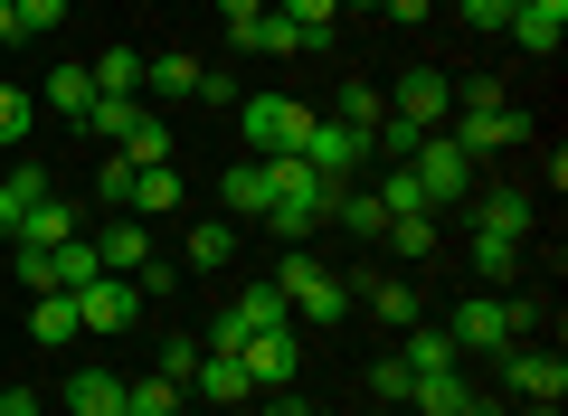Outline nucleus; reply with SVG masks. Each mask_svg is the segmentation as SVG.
Here are the masks:
<instances>
[{"mask_svg":"<svg viewBox=\"0 0 568 416\" xmlns=\"http://www.w3.org/2000/svg\"><path fill=\"white\" fill-rule=\"evenodd\" d=\"M446 133L465 142V152H511V142H530L540 123H530V114H511V104H455V114H446Z\"/></svg>","mask_w":568,"mask_h":416,"instance_id":"obj_7","label":"nucleus"},{"mask_svg":"<svg viewBox=\"0 0 568 416\" xmlns=\"http://www.w3.org/2000/svg\"><path fill=\"white\" fill-rule=\"evenodd\" d=\"M114 152L133 161V171H152V161H171V114H162V104H142V123H133V133L114 142Z\"/></svg>","mask_w":568,"mask_h":416,"instance_id":"obj_21","label":"nucleus"},{"mask_svg":"<svg viewBox=\"0 0 568 416\" xmlns=\"http://www.w3.org/2000/svg\"><path fill=\"white\" fill-rule=\"evenodd\" d=\"M521 332H530V303H511V294H465V303H455V322H446V341L465 359H503Z\"/></svg>","mask_w":568,"mask_h":416,"instance_id":"obj_2","label":"nucleus"},{"mask_svg":"<svg viewBox=\"0 0 568 416\" xmlns=\"http://www.w3.org/2000/svg\"><path fill=\"white\" fill-rule=\"evenodd\" d=\"M142 95H152V104L200 95V58H181V48H171V58H142Z\"/></svg>","mask_w":568,"mask_h":416,"instance_id":"obj_17","label":"nucleus"},{"mask_svg":"<svg viewBox=\"0 0 568 416\" xmlns=\"http://www.w3.org/2000/svg\"><path fill=\"white\" fill-rule=\"evenodd\" d=\"M20 284L29 294H58V256H48V246H20Z\"/></svg>","mask_w":568,"mask_h":416,"instance_id":"obj_42","label":"nucleus"},{"mask_svg":"<svg viewBox=\"0 0 568 416\" xmlns=\"http://www.w3.org/2000/svg\"><path fill=\"white\" fill-rule=\"evenodd\" d=\"M227 416H256V407H227Z\"/></svg>","mask_w":568,"mask_h":416,"instance_id":"obj_54","label":"nucleus"},{"mask_svg":"<svg viewBox=\"0 0 568 416\" xmlns=\"http://www.w3.org/2000/svg\"><path fill=\"white\" fill-rule=\"evenodd\" d=\"M465 209H474V227H493V237H530V219H540L530 190H484V199H465Z\"/></svg>","mask_w":568,"mask_h":416,"instance_id":"obj_15","label":"nucleus"},{"mask_svg":"<svg viewBox=\"0 0 568 416\" xmlns=\"http://www.w3.org/2000/svg\"><path fill=\"white\" fill-rule=\"evenodd\" d=\"M379 10H388V20H398V29H417L426 10H436V0H379Z\"/></svg>","mask_w":568,"mask_h":416,"instance_id":"obj_49","label":"nucleus"},{"mask_svg":"<svg viewBox=\"0 0 568 416\" xmlns=\"http://www.w3.org/2000/svg\"><path fill=\"white\" fill-rule=\"evenodd\" d=\"M219 199H227V209H237V219H265V161H227Z\"/></svg>","mask_w":568,"mask_h":416,"instance_id":"obj_29","label":"nucleus"},{"mask_svg":"<svg viewBox=\"0 0 568 416\" xmlns=\"http://www.w3.org/2000/svg\"><path fill=\"white\" fill-rule=\"evenodd\" d=\"M29 341H39V351L85 341V332H77V303H67V294H39V303H29Z\"/></svg>","mask_w":568,"mask_h":416,"instance_id":"obj_24","label":"nucleus"},{"mask_svg":"<svg viewBox=\"0 0 568 416\" xmlns=\"http://www.w3.org/2000/svg\"><path fill=\"white\" fill-rule=\"evenodd\" d=\"M256 10H265V0H219V20H227V39H246V29H256Z\"/></svg>","mask_w":568,"mask_h":416,"instance_id":"obj_47","label":"nucleus"},{"mask_svg":"<svg viewBox=\"0 0 568 416\" xmlns=\"http://www.w3.org/2000/svg\"><path fill=\"white\" fill-rule=\"evenodd\" d=\"M200 104H237V77L227 67H200Z\"/></svg>","mask_w":568,"mask_h":416,"instance_id":"obj_46","label":"nucleus"},{"mask_svg":"<svg viewBox=\"0 0 568 416\" xmlns=\"http://www.w3.org/2000/svg\"><path fill=\"white\" fill-rule=\"evenodd\" d=\"M465 407H474V378L465 369H436V378L407 388V416H465Z\"/></svg>","mask_w":568,"mask_h":416,"instance_id":"obj_16","label":"nucleus"},{"mask_svg":"<svg viewBox=\"0 0 568 416\" xmlns=\"http://www.w3.org/2000/svg\"><path fill=\"white\" fill-rule=\"evenodd\" d=\"M95 265L104 275H142V265H152V227L142 219H104L95 227Z\"/></svg>","mask_w":568,"mask_h":416,"instance_id":"obj_12","label":"nucleus"},{"mask_svg":"<svg viewBox=\"0 0 568 416\" xmlns=\"http://www.w3.org/2000/svg\"><path fill=\"white\" fill-rule=\"evenodd\" d=\"M39 123V95H20V85H0V142L20 152V133Z\"/></svg>","mask_w":568,"mask_h":416,"instance_id":"obj_39","label":"nucleus"},{"mask_svg":"<svg viewBox=\"0 0 568 416\" xmlns=\"http://www.w3.org/2000/svg\"><path fill=\"white\" fill-rule=\"evenodd\" d=\"M0 416H39V397H29V388H0Z\"/></svg>","mask_w":568,"mask_h":416,"instance_id":"obj_50","label":"nucleus"},{"mask_svg":"<svg viewBox=\"0 0 568 416\" xmlns=\"http://www.w3.org/2000/svg\"><path fill=\"white\" fill-rule=\"evenodd\" d=\"M465 416H503V407H493V397H474V407H465Z\"/></svg>","mask_w":568,"mask_h":416,"instance_id":"obj_52","label":"nucleus"},{"mask_svg":"<svg viewBox=\"0 0 568 416\" xmlns=\"http://www.w3.org/2000/svg\"><path fill=\"white\" fill-rule=\"evenodd\" d=\"M369 313H379L388 332H407V322H417V284H398V275H379V284H369Z\"/></svg>","mask_w":568,"mask_h":416,"instance_id":"obj_35","label":"nucleus"},{"mask_svg":"<svg viewBox=\"0 0 568 416\" xmlns=\"http://www.w3.org/2000/svg\"><path fill=\"white\" fill-rule=\"evenodd\" d=\"M200 359H209V341H171V351H162V378H181V388H190V378H200Z\"/></svg>","mask_w":568,"mask_h":416,"instance_id":"obj_43","label":"nucleus"},{"mask_svg":"<svg viewBox=\"0 0 568 416\" xmlns=\"http://www.w3.org/2000/svg\"><path fill=\"white\" fill-rule=\"evenodd\" d=\"M85 104H95V67H77V58H58V67H48V114H67V123H85Z\"/></svg>","mask_w":568,"mask_h":416,"instance_id":"obj_18","label":"nucleus"},{"mask_svg":"<svg viewBox=\"0 0 568 416\" xmlns=\"http://www.w3.org/2000/svg\"><path fill=\"white\" fill-rule=\"evenodd\" d=\"M369 388H379L388 407H407V388H417V378H407V359H379V369H369Z\"/></svg>","mask_w":568,"mask_h":416,"instance_id":"obj_44","label":"nucleus"},{"mask_svg":"<svg viewBox=\"0 0 568 416\" xmlns=\"http://www.w3.org/2000/svg\"><path fill=\"white\" fill-rule=\"evenodd\" d=\"M275 294H284V313L304 322V332H332V322L351 313V284L332 275L323 256H304V246H294V256H284V275H275Z\"/></svg>","mask_w":568,"mask_h":416,"instance_id":"obj_3","label":"nucleus"},{"mask_svg":"<svg viewBox=\"0 0 568 416\" xmlns=\"http://www.w3.org/2000/svg\"><path fill=\"white\" fill-rule=\"evenodd\" d=\"M407 171H417L426 209H465V199H474V152L455 133H426L417 152H407Z\"/></svg>","mask_w":568,"mask_h":416,"instance_id":"obj_5","label":"nucleus"},{"mask_svg":"<svg viewBox=\"0 0 568 416\" xmlns=\"http://www.w3.org/2000/svg\"><path fill=\"white\" fill-rule=\"evenodd\" d=\"M503 29L530 48V58H559V39H568V0H521Z\"/></svg>","mask_w":568,"mask_h":416,"instance_id":"obj_13","label":"nucleus"},{"mask_svg":"<svg viewBox=\"0 0 568 416\" xmlns=\"http://www.w3.org/2000/svg\"><path fill=\"white\" fill-rule=\"evenodd\" d=\"M227 256H237V219H200V227H190V246H181L190 275H219Z\"/></svg>","mask_w":568,"mask_h":416,"instance_id":"obj_19","label":"nucleus"},{"mask_svg":"<svg viewBox=\"0 0 568 416\" xmlns=\"http://www.w3.org/2000/svg\"><path fill=\"white\" fill-rule=\"evenodd\" d=\"M511 265H521V237H493V227H474V284H511Z\"/></svg>","mask_w":568,"mask_h":416,"instance_id":"obj_31","label":"nucleus"},{"mask_svg":"<svg viewBox=\"0 0 568 416\" xmlns=\"http://www.w3.org/2000/svg\"><path fill=\"white\" fill-rule=\"evenodd\" d=\"M58 256V294H77V284H95L104 265H95V237H67V246H48Z\"/></svg>","mask_w":568,"mask_h":416,"instance_id":"obj_36","label":"nucleus"},{"mask_svg":"<svg viewBox=\"0 0 568 416\" xmlns=\"http://www.w3.org/2000/svg\"><path fill=\"white\" fill-rule=\"evenodd\" d=\"M133 123H142V95H95V104H85V123H77V133H95V142H123Z\"/></svg>","mask_w":568,"mask_h":416,"instance_id":"obj_26","label":"nucleus"},{"mask_svg":"<svg viewBox=\"0 0 568 416\" xmlns=\"http://www.w3.org/2000/svg\"><path fill=\"white\" fill-rule=\"evenodd\" d=\"M0 48H20V0H0Z\"/></svg>","mask_w":568,"mask_h":416,"instance_id":"obj_51","label":"nucleus"},{"mask_svg":"<svg viewBox=\"0 0 568 416\" xmlns=\"http://www.w3.org/2000/svg\"><path fill=\"white\" fill-rule=\"evenodd\" d=\"M95 199H104V209H133V161H123V152H104V171H95Z\"/></svg>","mask_w":568,"mask_h":416,"instance_id":"obj_40","label":"nucleus"},{"mask_svg":"<svg viewBox=\"0 0 568 416\" xmlns=\"http://www.w3.org/2000/svg\"><path fill=\"white\" fill-rule=\"evenodd\" d=\"M237 133H246V161H284V152H304L313 104H294V95H237Z\"/></svg>","mask_w":568,"mask_h":416,"instance_id":"obj_4","label":"nucleus"},{"mask_svg":"<svg viewBox=\"0 0 568 416\" xmlns=\"http://www.w3.org/2000/svg\"><path fill=\"white\" fill-rule=\"evenodd\" d=\"M67 29V0H20V39H58Z\"/></svg>","mask_w":568,"mask_h":416,"instance_id":"obj_41","label":"nucleus"},{"mask_svg":"<svg viewBox=\"0 0 568 416\" xmlns=\"http://www.w3.org/2000/svg\"><path fill=\"white\" fill-rule=\"evenodd\" d=\"M503 378L530 397V407H559V397H568V359H559V351H521V341H511V351H503Z\"/></svg>","mask_w":568,"mask_h":416,"instance_id":"obj_11","label":"nucleus"},{"mask_svg":"<svg viewBox=\"0 0 568 416\" xmlns=\"http://www.w3.org/2000/svg\"><path fill=\"white\" fill-rule=\"evenodd\" d=\"M237 359H246L256 388H294V369H304V332H294V322H284V332H256V341H237Z\"/></svg>","mask_w":568,"mask_h":416,"instance_id":"obj_9","label":"nucleus"},{"mask_svg":"<svg viewBox=\"0 0 568 416\" xmlns=\"http://www.w3.org/2000/svg\"><path fill=\"white\" fill-rule=\"evenodd\" d=\"M379 114H388V95H379V85H342V104H332V123H351V133H379Z\"/></svg>","mask_w":568,"mask_h":416,"instance_id":"obj_33","label":"nucleus"},{"mask_svg":"<svg viewBox=\"0 0 568 416\" xmlns=\"http://www.w3.org/2000/svg\"><path fill=\"white\" fill-rule=\"evenodd\" d=\"M237 48H256V58H313V39L284 20V10H256V29H246Z\"/></svg>","mask_w":568,"mask_h":416,"instance_id":"obj_22","label":"nucleus"},{"mask_svg":"<svg viewBox=\"0 0 568 416\" xmlns=\"http://www.w3.org/2000/svg\"><path fill=\"white\" fill-rule=\"evenodd\" d=\"M294 161H313V171H323L332 190H342V180L369 161V142L351 133V123H323V114H313V133H304V152H294Z\"/></svg>","mask_w":568,"mask_h":416,"instance_id":"obj_10","label":"nucleus"},{"mask_svg":"<svg viewBox=\"0 0 568 416\" xmlns=\"http://www.w3.org/2000/svg\"><path fill=\"white\" fill-rule=\"evenodd\" d=\"M265 10H284V20L304 29V39H313V48H323V29H332V20H342V0H265Z\"/></svg>","mask_w":568,"mask_h":416,"instance_id":"obj_38","label":"nucleus"},{"mask_svg":"<svg viewBox=\"0 0 568 416\" xmlns=\"http://www.w3.org/2000/svg\"><path fill=\"white\" fill-rule=\"evenodd\" d=\"M95 95H142V48H104L95 58Z\"/></svg>","mask_w":568,"mask_h":416,"instance_id":"obj_34","label":"nucleus"},{"mask_svg":"<svg viewBox=\"0 0 568 416\" xmlns=\"http://www.w3.org/2000/svg\"><path fill=\"white\" fill-rule=\"evenodd\" d=\"M332 219H342L351 237H379L388 209H379V190H351V180H342V190H332Z\"/></svg>","mask_w":568,"mask_h":416,"instance_id":"obj_28","label":"nucleus"},{"mask_svg":"<svg viewBox=\"0 0 568 416\" xmlns=\"http://www.w3.org/2000/svg\"><path fill=\"white\" fill-rule=\"evenodd\" d=\"M379 209H388V219H436V209H426V190H417V171H407V161H388V171H379Z\"/></svg>","mask_w":568,"mask_h":416,"instance_id":"obj_27","label":"nucleus"},{"mask_svg":"<svg viewBox=\"0 0 568 416\" xmlns=\"http://www.w3.org/2000/svg\"><path fill=\"white\" fill-rule=\"evenodd\" d=\"M67 303H77V332L85 341H114V332H133V322H142V284L133 275H95V284H77Z\"/></svg>","mask_w":568,"mask_h":416,"instance_id":"obj_6","label":"nucleus"},{"mask_svg":"<svg viewBox=\"0 0 568 416\" xmlns=\"http://www.w3.org/2000/svg\"><path fill=\"white\" fill-rule=\"evenodd\" d=\"M398 359H407V378H436V369H465V351L446 341V322H407V341H398Z\"/></svg>","mask_w":568,"mask_h":416,"instance_id":"obj_14","label":"nucleus"},{"mask_svg":"<svg viewBox=\"0 0 568 416\" xmlns=\"http://www.w3.org/2000/svg\"><path fill=\"white\" fill-rule=\"evenodd\" d=\"M20 237V190H10V180H0V246Z\"/></svg>","mask_w":568,"mask_h":416,"instance_id":"obj_48","label":"nucleus"},{"mask_svg":"<svg viewBox=\"0 0 568 416\" xmlns=\"http://www.w3.org/2000/svg\"><path fill=\"white\" fill-rule=\"evenodd\" d=\"M379 246H388L398 265H417L426 246H436V219H388V227H379Z\"/></svg>","mask_w":568,"mask_h":416,"instance_id":"obj_37","label":"nucleus"},{"mask_svg":"<svg viewBox=\"0 0 568 416\" xmlns=\"http://www.w3.org/2000/svg\"><path fill=\"white\" fill-rule=\"evenodd\" d=\"M152 209H181V171H171V161L133 171V219H152Z\"/></svg>","mask_w":568,"mask_h":416,"instance_id":"obj_32","label":"nucleus"},{"mask_svg":"<svg viewBox=\"0 0 568 416\" xmlns=\"http://www.w3.org/2000/svg\"><path fill=\"white\" fill-rule=\"evenodd\" d=\"M388 114H398V123H417V133H446L455 85L436 77V67H407V77H398V95H388Z\"/></svg>","mask_w":568,"mask_h":416,"instance_id":"obj_8","label":"nucleus"},{"mask_svg":"<svg viewBox=\"0 0 568 416\" xmlns=\"http://www.w3.org/2000/svg\"><path fill=\"white\" fill-rule=\"evenodd\" d=\"M181 378H162V369H152V378H133V388H123V416H181Z\"/></svg>","mask_w":568,"mask_h":416,"instance_id":"obj_30","label":"nucleus"},{"mask_svg":"<svg viewBox=\"0 0 568 416\" xmlns=\"http://www.w3.org/2000/svg\"><path fill=\"white\" fill-rule=\"evenodd\" d=\"M521 416H559V407H521Z\"/></svg>","mask_w":568,"mask_h":416,"instance_id":"obj_53","label":"nucleus"},{"mask_svg":"<svg viewBox=\"0 0 568 416\" xmlns=\"http://www.w3.org/2000/svg\"><path fill=\"white\" fill-rule=\"evenodd\" d=\"M323 219H332V180L313 171V161H294V152L265 161V227H275L284 246H304Z\"/></svg>","mask_w":568,"mask_h":416,"instance_id":"obj_1","label":"nucleus"},{"mask_svg":"<svg viewBox=\"0 0 568 416\" xmlns=\"http://www.w3.org/2000/svg\"><path fill=\"white\" fill-rule=\"evenodd\" d=\"M67 407L77 416H123V378L114 369H77L67 378Z\"/></svg>","mask_w":568,"mask_h":416,"instance_id":"obj_25","label":"nucleus"},{"mask_svg":"<svg viewBox=\"0 0 568 416\" xmlns=\"http://www.w3.org/2000/svg\"><path fill=\"white\" fill-rule=\"evenodd\" d=\"M10 190H20V209H39V199H48V171H39V161H20V171H10Z\"/></svg>","mask_w":568,"mask_h":416,"instance_id":"obj_45","label":"nucleus"},{"mask_svg":"<svg viewBox=\"0 0 568 416\" xmlns=\"http://www.w3.org/2000/svg\"><path fill=\"white\" fill-rule=\"evenodd\" d=\"M67 237H85V227H77V209H58V190L39 209H20V246H67Z\"/></svg>","mask_w":568,"mask_h":416,"instance_id":"obj_23","label":"nucleus"},{"mask_svg":"<svg viewBox=\"0 0 568 416\" xmlns=\"http://www.w3.org/2000/svg\"><path fill=\"white\" fill-rule=\"evenodd\" d=\"M190 388H200V397H219V407H246V388H256V378H246V359H237V351H209Z\"/></svg>","mask_w":568,"mask_h":416,"instance_id":"obj_20","label":"nucleus"}]
</instances>
